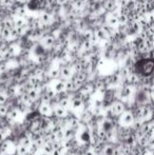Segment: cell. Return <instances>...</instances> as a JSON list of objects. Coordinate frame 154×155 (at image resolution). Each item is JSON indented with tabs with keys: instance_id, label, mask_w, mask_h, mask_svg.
Masks as SVG:
<instances>
[{
	"instance_id": "obj_2",
	"label": "cell",
	"mask_w": 154,
	"mask_h": 155,
	"mask_svg": "<svg viewBox=\"0 0 154 155\" xmlns=\"http://www.w3.org/2000/svg\"><path fill=\"white\" fill-rule=\"evenodd\" d=\"M123 110V104H120V102H116L115 104V113H121Z\"/></svg>"
},
{
	"instance_id": "obj_1",
	"label": "cell",
	"mask_w": 154,
	"mask_h": 155,
	"mask_svg": "<svg viewBox=\"0 0 154 155\" xmlns=\"http://www.w3.org/2000/svg\"><path fill=\"white\" fill-rule=\"evenodd\" d=\"M133 115L131 114V113H126L125 115H123V121H125L126 124H131L133 123Z\"/></svg>"
}]
</instances>
